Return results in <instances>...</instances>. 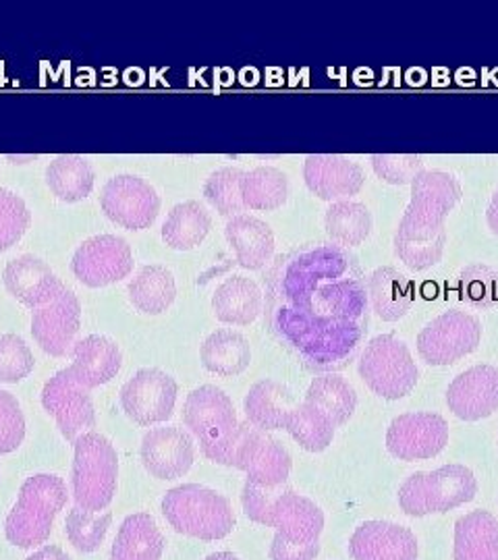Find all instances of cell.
I'll use <instances>...</instances> for the list:
<instances>
[{
    "instance_id": "cell-1",
    "label": "cell",
    "mask_w": 498,
    "mask_h": 560,
    "mask_svg": "<svg viewBox=\"0 0 498 560\" xmlns=\"http://www.w3.org/2000/svg\"><path fill=\"white\" fill-rule=\"evenodd\" d=\"M358 258L335 243H312L280 256L268 279V324L310 370L331 372L354 360L370 322Z\"/></svg>"
},
{
    "instance_id": "cell-2",
    "label": "cell",
    "mask_w": 498,
    "mask_h": 560,
    "mask_svg": "<svg viewBox=\"0 0 498 560\" xmlns=\"http://www.w3.org/2000/svg\"><path fill=\"white\" fill-rule=\"evenodd\" d=\"M463 196L459 180L444 171H421L412 180V201L398 222L395 254L412 270L439 264L447 243L444 221Z\"/></svg>"
},
{
    "instance_id": "cell-3",
    "label": "cell",
    "mask_w": 498,
    "mask_h": 560,
    "mask_svg": "<svg viewBox=\"0 0 498 560\" xmlns=\"http://www.w3.org/2000/svg\"><path fill=\"white\" fill-rule=\"evenodd\" d=\"M183 421L199 441L201 455L217 465L233 467L250 421L238 420L231 397L212 384L192 390L183 405Z\"/></svg>"
},
{
    "instance_id": "cell-4",
    "label": "cell",
    "mask_w": 498,
    "mask_h": 560,
    "mask_svg": "<svg viewBox=\"0 0 498 560\" xmlns=\"http://www.w3.org/2000/svg\"><path fill=\"white\" fill-rule=\"evenodd\" d=\"M160 506L177 534L196 540H222L238 523L229 499L199 483H183L169 490Z\"/></svg>"
},
{
    "instance_id": "cell-5",
    "label": "cell",
    "mask_w": 498,
    "mask_h": 560,
    "mask_svg": "<svg viewBox=\"0 0 498 560\" xmlns=\"http://www.w3.org/2000/svg\"><path fill=\"white\" fill-rule=\"evenodd\" d=\"M65 504L67 483L62 478L55 474H36L27 478L4 523L7 540L18 548H36L46 544Z\"/></svg>"
},
{
    "instance_id": "cell-6",
    "label": "cell",
    "mask_w": 498,
    "mask_h": 560,
    "mask_svg": "<svg viewBox=\"0 0 498 560\" xmlns=\"http://www.w3.org/2000/svg\"><path fill=\"white\" fill-rule=\"evenodd\" d=\"M71 488L76 506L100 513L117 494L119 455L113 442L99 432H85L73 442Z\"/></svg>"
},
{
    "instance_id": "cell-7",
    "label": "cell",
    "mask_w": 498,
    "mask_h": 560,
    "mask_svg": "<svg viewBox=\"0 0 498 560\" xmlns=\"http://www.w3.org/2000/svg\"><path fill=\"white\" fill-rule=\"evenodd\" d=\"M358 372L363 384L386 400L407 397L419 378L409 347L393 335H379L368 340L359 355Z\"/></svg>"
},
{
    "instance_id": "cell-8",
    "label": "cell",
    "mask_w": 498,
    "mask_h": 560,
    "mask_svg": "<svg viewBox=\"0 0 498 560\" xmlns=\"http://www.w3.org/2000/svg\"><path fill=\"white\" fill-rule=\"evenodd\" d=\"M482 340L478 318L451 310L428 322L418 337V353L428 365H451L474 353Z\"/></svg>"
},
{
    "instance_id": "cell-9",
    "label": "cell",
    "mask_w": 498,
    "mask_h": 560,
    "mask_svg": "<svg viewBox=\"0 0 498 560\" xmlns=\"http://www.w3.org/2000/svg\"><path fill=\"white\" fill-rule=\"evenodd\" d=\"M179 386L173 376L159 368H143L120 388V407L138 425H154L171 420Z\"/></svg>"
},
{
    "instance_id": "cell-10",
    "label": "cell",
    "mask_w": 498,
    "mask_h": 560,
    "mask_svg": "<svg viewBox=\"0 0 498 560\" xmlns=\"http://www.w3.org/2000/svg\"><path fill=\"white\" fill-rule=\"evenodd\" d=\"M42 407L55 418L60 434L69 442L78 441L81 434L92 432L96 425V411L90 390L81 386L71 368L60 370L44 384Z\"/></svg>"
},
{
    "instance_id": "cell-11",
    "label": "cell",
    "mask_w": 498,
    "mask_h": 560,
    "mask_svg": "<svg viewBox=\"0 0 498 560\" xmlns=\"http://www.w3.org/2000/svg\"><path fill=\"white\" fill-rule=\"evenodd\" d=\"M100 206L111 221L129 231H143L159 217L160 196L148 180L123 173L106 180Z\"/></svg>"
},
{
    "instance_id": "cell-12",
    "label": "cell",
    "mask_w": 498,
    "mask_h": 560,
    "mask_svg": "<svg viewBox=\"0 0 498 560\" xmlns=\"http://www.w3.org/2000/svg\"><path fill=\"white\" fill-rule=\"evenodd\" d=\"M71 268L81 284L100 289L129 277L134 270V254L123 237L96 235L76 249Z\"/></svg>"
},
{
    "instance_id": "cell-13",
    "label": "cell",
    "mask_w": 498,
    "mask_h": 560,
    "mask_svg": "<svg viewBox=\"0 0 498 560\" xmlns=\"http://www.w3.org/2000/svg\"><path fill=\"white\" fill-rule=\"evenodd\" d=\"M447 444L449 423L439 413H403L386 432V448L398 460L432 459Z\"/></svg>"
},
{
    "instance_id": "cell-14",
    "label": "cell",
    "mask_w": 498,
    "mask_h": 560,
    "mask_svg": "<svg viewBox=\"0 0 498 560\" xmlns=\"http://www.w3.org/2000/svg\"><path fill=\"white\" fill-rule=\"evenodd\" d=\"M81 303L78 295L60 287L59 293L38 307L32 316V335L53 358H62L73 349L76 335L80 332Z\"/></svg>"
},
{
    "instance_id": "cell-15",
    "label": "cell",
    "mask_w": 498,
    "mask_h": 560,
    "mask_svg": "<svg viewBox=\"0 0 498 560\" xmlns=\"http://www.w3.org/2000/svg\"><path fill=\"white\" fill-rule=\"evenodd\" d=\"M140 455L146 471L152 478L179 480L196 460V444L192 434L179 425L154 428L143 434Z\"/></svg>"
},
{
    "instance_id": "cell-16",
    "label": "cell",
    "mask_w": 498,
    "mask_h": 560,
    "mask_svg": "<svg viewBox=\"0 0 498 560\" xmlns=\"http://www.w3.org/2000/svg\"><path fill=\"white\" fill-rule=\"evenodd\" d=\"M233 467L245 471L247 481L252 483L264 488H282L291 476V455L266 432L250 425Z\"/></svg>"
},
{
    "instance_id": "cell-17",
    "label": "cell",
    "mask_w": 498,
    "mask_h": 560,
    "mask_svg": "<svg viewBox=\"0 0 498 560\" xmlns=\"http://www.w3.org/2000/svg\"><path fill=\"white\" fill-rule=\"evenodd\" d=\"M449 409L463 421H479L498 411V368L474 365L461 372L447 390Z\"/></svg>"
},
{
    "instance_id": "cell-18",
    "label": "cell",
    "mask_w": 498,
    "mask_h": 560,
    "mask_svg": "<svg viewBox=\"0 0 498 560\" xmlns=\"http://www.w3.org/2000/svg\"><path fill=\"white\" fill-rule=\"evenodd\" d=\"M418 538L391 521H366L349 540L354 560H418Z\"/></svg>"
},
{
    "instance_id": "cell-19",
    "label": "cell",
    "mask_w": 498,
    "mask_h": 560,
    "mask_svg": "<svg viewBox=\"0 0 498 560\" xmlns=\"http://www.w3.org/2000/svg\"><path fill=\"white\" fill-rule=\"evenodd\" d=\"M308 189L320 200H343L356 196L363 187V171L358 162L337 154H312L303 164Z\"/></svg>"
},
{
    "instance_id": "cell-20",
    "label": "cell",
    "mask_w": 498,
    "mask_h": 560,
    "mask_svg": "<svg viewBox=\"0 0 498 560\" xmlns=\"http://www.w3.org/2000/svg\"><path fill=\"white\" fill-rule=\"evenodd\" d=\"M270 527L277 529V536L282 540L312 544L320 541L324 532V513L316 502L285 488L273 502Z\"/></svg>"
},
{
    "instance_id": "cell-21",
    "label": "cell",
    "mask_w": 498,
    "mask_h": 560,
    "mask_svg": "<svg viewBox=\"0 0 498 560\" xmlns=\"http://www.w3.org/2000/svg\"><path fill=\"white\" fill-rule=\"evenodd\" d=\"M2 279L9 293L32 310H38L44 303L53 300L62 287L53 268L30 254L9 261Z\"/></svg>"
},
{
    "instance_id": "cell-22",
    "label": "cell",
    "mask_w": 498,
    "mask_h": 560,
    "mask_svg": "<svg viewBox=\"0 0 498 560\" xmlns=\"http://www.w3.org/2000/svg\"><path fill=\"white\" fill-rule=\"evenodd\" d=\"M71 355L73 363L69 368L88 390L115 381L123 365L119 345L104 335H90L78 340L71 349Z\"/></svg>"
},
{
    "instance_id": "cell-23",
    "label": "cell",
    "mask_w": 498,
    "mask_h": 560,
    "mask_svg": "<svg viewBox=\"0 0 498 560\" xmlns=\"http://www.w3.org/2000/svg\"><path fill=\"white\" fill-rule=\"evenodd\" d=\"M424 506L430 513H449L461 504L472 502L478 494V480L474 471L465 465H444L430 474H424L421 480Z\"/></svg>"
},
{
    "instance_id": "cell-24",
    "label": "cell",
    "mask_w": 498,
    "mask_h": 560,
    "mask_svg": "<svg viewBox=\"0 0 498 560\" xmlns=\"http://www.w3.org/2000/svg\"><path fill=\"white\" fill-rule=\"evenodd\" d=\"M229 245L235 249L238 264L245 270H259L275 254L273 229L256 217L238 214L224 226Z\"/></svg>"
},
{
    "instance_id": "cell-25",
    "label": "cell",
    "mask_w": 498,
    "mask_h": 560,
    "mask_svg": "<svg viewBox=\"0 0 498 560\" xmlns=\"http://www.w3.org/2000/svg\"><path fill=\"white\" fill-rule=\"evenodd\" d=\"M245 418L262 432L285 430V421L298 405L291 388L277 381H259L245 395Z\"/></svg>"
},
{
    "instance_id": "cell-26",
    "label": "cell",
    "mask_w": 498,
    "mask_h": 560,
    "mask_svg": "<svg viewBox=\"0 0 498 560\" xmlns=\"http://www.w3.org/2000/svg\"><path fill=\"white\" fill-rule=\"evenodd\" d=\"M262 291L258 284L247 277L233 275L220 282L212 295V310L217 320L233 326H247L262 314Z\"/></svg>"
},
{
    "instance_id": "cell-27",
    "label": "cell",
    "mask_w": 498,
    "mask_h": 560,
    "mask_svg": "<svg viewBox=\"0 0 498 560\" xmlns=\"http://www.w3.org/2000/svg\"><path fill=\"white\" fill-rule=\"evenodd\" d=\"M164 536L152 515L136 513L120 523L111 548V560H160L164 555Z\"/></svg>"
},
{
    "instance_id": "cell-28",
    "label": "cell",
    "mask_w": 498,
    "mask_h": 560,
    "mask_svg": "<svg viewBox=\"0 0 498 560\" xmlns=\"http://www.w3.org/2000/svg\"><path fill=\"white\" fill-rule=\"evenodd\" d=\"M368 300L377 316L384 322H397L414 305V284L395 268H379L366 279Z\"/></svg>"
},
{
    "instance_id": "cell-29",
    "label": "cell",
    "mask_w": 498,
    "mask_h": 560,
    "mask_svg": "<svg viewBox=\"0 0 498 560\" xmlns=\"http://www.w3.org/2000/svg\"><path fill=\"white\" fill-rule=\"evenodd\" d=\"M199 360L208 372L217 376H238L252 363V347L240 332L220 328L201 342Z\"/></svg>"
},
{
    "instance_id": "cell-30",
    "label": "cell",
    "mask_w": 498,
    "mask_h": 560,
    "mask_svg": "<svg viewBox=\"0 0 498 560\" xmlns=\"http://www.w3.org/2000/svg\"><path fill=\"white\" fill-rule=\"evenodd\" d=\"M455 560H498V520L474 511L455 523Z\"/></svg>"
},
{
    "instance_id": "cell-31",
    "label": "cell",
    "mask_w": 498,
    "mask_h": 560,
    "mask_svg": "<svg viewBox=\"0 0 498 560\" xmlns=\"http://www.w3.org/2000/svg\"><path fill=\"white\" fill-rule=\"evenodd\" d=\"M212 217L204 203L196 200L177 203L162 224V241L177 252L196 249L208 237Z\"/></svg>"
},
{
    "instance_id": "cell-32",
    "label": "cell",
    "mask_w": 498,
    "mask_h": 560,
    "mask_svg": "<svg viewBox=\"0 0 498 560\" xmlns=\"http://www.w3.org/2000/svg\"><path fill=\"white\" fill-rule=\"evenodd\" d=\"M129 301L141 314L159 316L166 312L177 298L175 277L166 266L152 264L141 268L140 275L129 282Z\"/></svg>"
},
{
    "instance_id": "cell-33",
    "label": "cell",
    "mask_w": 498,
    "mask_h": 560,
    "mask_svg": "<svg viewBox=\"0 0 498 560\" xmlns=\"http://www.w3.org/2000/svg\"><path fill=\"white\" fill-rule=\"evenodd\" d=\"M94 179L92 164L78 154H62L46 166V183L60 201L85 200L94 189Z\"/></svg>"
},
{
    "instance_id": "cell-34",
    "label": "cell",
    "mask_w": 498,
    "mask_h": 560,
    "mask_svg": "<svg viewBox=\"0 0 498 560\" xmlns=\"http://www.w3.org/2000/svg\"><path fill=\"white\" fill-rule=\"evenodd\" d=\"M305 402L319 407L320 411H324L339 428L354 418L358 407V393L349 382L340 378L339 374L331 372L310 382Z\"/></svg>"
},
{
    "instance_id": "cell-35",
    "label": "cell",
    "mask_w": 498,
    "mask_h": 560,
    "mask_svg": "<svg viewBox=\"0 0 498 560\" xmlns=\"http://www.w3.org/2000/svg\"><path fill=\"white\" fill-rule=\"evenodd\" d=\"M289 198V179L275 166H256L243 173L241 200L250 210H277Z\"/></svg>"
},
{
    "instance_id": "cell-36",
    "label": "cell",
    "mask_w": 498,
    "mask_h": 560,
    "mask_svg": "<svg viewBox=\"0 0 498 560\" xmlns=\"http://www.w3.org/2000/svg\"><path fill=\"white\" fill-rule=\"evenodd\" d=\"M285 430L301 448L310 453H322L333 444L337 425L324 411H320L319 407L303 400L289 413L285 421Z\"/></svg>"
},
{
    "instance_id": "cell-37",
    "label": "cell",
    "mask_w": 498,
    "mask_h": 560,
    "mask_svg": "<svg viewBox=\"0 0 498 560\" xmlns=\"http://www.w3.org/2000/svg\"><path fill=\"white\" fill-rule=\"evenodd\" d=\"M324 229L340 247H354L368 240L372 231V214L359 201H335L324 214Z\"/></svg>"
},
{
    "instance_id": "cell-38",
    "label": "cell",
    "mask_w": 498,
    "mask_h": 560,
    "mask_svg": "<svg viewBox=\"0 0 498 560\" xmlns=\"http://www.w3.org/2000/svg\"><path fill=\"white\" fill-rule=\"evenodd\" d=\"M111 523H113V513H92L76 506L67 515L65 534L76 550L90 555V552H96L102 546Z\"/></svg>"
},
{
    "instance_id": "cell-39",
    "label": "cell",
    "mask_w": 498,
    "mask_h": 560,
    "mask_svg": "<svg viewBox=\"0 0 498 560\" xmlns=\"http://www.w3.org/2000/svg\"><path fill=\"white\" fill-rule=\"evenodd\" d=\"M241 179H243L241 168L224 166V168L215 171L206 180L204 196L222 217H233V214L245 210L243 200H241Z\"/></svg>"
},
{
    "instance_id": "cell-40",
    "label": "cell",
    "mask_w": 498,
    "mask_h": 560,
    "mask_svg": "<svg viewBox=\"0 0 498 560\" xmlns=\"http://www.w3.org/2000/svg\"><path fill=\"white\" fill-rule=\"evenodd\" d=\"M458 293L461 300L465 301L472 307L478 310H488L498 305V272L474 264L465 268L458 279Z\"/></svg>"
},
{
    "instance_id": "cell-41",
    "label": "cell",
    "mask_w": 498,
    "mask_h": 560,
    "mask_svg": "<svg viewBox=\"0 0 498 560\" xmlns=\"http://www.w3.org/2000/svg\"><path fill=\"white\" fill-rule=\"evenodd\" d=\"M32 212L27 203L11 189L0 187V252L20 243L30 229Z\"/></svg>"
},
{
    "instance_id": "cell-42",
    "label": "cell",
    "mask_w": 498,
    "mask_h": 560,
    "mask_svg": "<svg viewBox=\"0 0 498 560\" xmlns=\"http://www.w3.org/2000/svg\"><path fill=\"white\" fill-rule=\"evenodd\" d=\"M36 365L30 345L18 335H0V382L25 381Z\"/></svg>"
},
{
    "instance_id": "cell-43",
    "label": "cell",
    "mask_w": 498,
    "mask_h": 560,
    "mask_svg": "<svg viewBox=\"0 0 498 560\" xmlns=\"http://www.w3.org/2000/svg\"><path fill=\"white\" fill-rule=\"evenodd\" d=\"M25 439V416L20 400L0 390V455L15 453Z\"/></svg>"
},
{
    "instance_id": "cell-44",
    "label": "cell",
    "mask_w": 498,
    "mask_h": 560,
    "mask_svg": "<svg viewBox=\"0 0 498 560\" xmlns=\"http://www.w3.org/2000/svg\"><path fill=\"white\" fill-rule=\"evenodd\" d=\"M374 173L391 185H407L424 171V159L418 154H374Z\"/></svg>"
},
{
    "instance_id": "cell-45",
    "label": "cell",
    "mask_w": 498,
    "mask_h": 560,
    "mask_svg": "<svg viewBox=\"0 0 498 560\" xmlns=\"http://www.w3.org/2000/svg\"><path fill=\"white\" fill-rule=\"evenodd\" d=\"M282 490L285 488H264L258 483L245 481L243 492H241V504H243L247 520L264 525V527H270L273 502L277 501V497Z\"/></svg>"
},
{
    "instance_id": "cell-46",
    "label": "cell",
    "mask_w": 498,
    "mask_h": 560,
    "mask_svg": "<svg viewBox=\"0 0 498 560\" xmlns=\"http://www.w3.org/2000/svg\"><path fill=\"white\" fill-rule=\"evenodd\" d=\"M421 480H424V471H418V474L409 476L398 488V506L409 517H426L428 515V511L424 506Z\"/></svg>"
},
{
    "instance_id": "cell-47",
    "label": "cell",
    "mask_w": 498,
    "mask_h": 560,
    "mask_svg": "<svg viewBox=\"0 0 498 560\" xmlns=\"http://www.w3.org/2000/svg\"><path fill=\"white\" fill-rule=\"evenodd\" d=\"M320 555V541L312 544H291L275 536L270 544V560H316Z\"/></svg>"
},
{
    "instance_id": "cell-48",
    "label": "cell",
    "mask_w": 498,
    "mask_h": 560,
    "mask_svg": "<svg viewBox=\"0 0 498 560\" xmlns=\"http://www.w3.org/2000/svg\"><path fill=\"white\" fill-rule=\"evenodd\" d=\"M25 560H71L67 552H62L59 546H44L38 552H34L30 559Z\"/></svg>"
},
{
    "instance_id": "cell-49",
    "label": "cell",
    "mask_w": 498,
    "mask_h": 560,
    "mask_svg": "<svg viewBox=\"0 0 498 560\" xmlns=\"http://www.w3.org/2000/svg\"><path fill=\"white\" fill-rule=\"evenodd\" d=\"M486 221H488V226L493 229V233L498 235V189L495 191V196H493L490 203H488V210H486Z\"/></svg>"
},
{
    "instance_id": "cell-50",
    "label": "cell",
    "mask_w": 498,
    "mask_h": 560,
    "mask_svg": "<svg viewBox=\"0 0 498 560\" xmlns=\"http://www.w3.org/2000/svg\"><path fill=\"white\" fill-rule=\"evenodd\" d=\"M206 560H240V557L233 555V552H215V555H210Z\"/></svg>"
}]
</instances>
